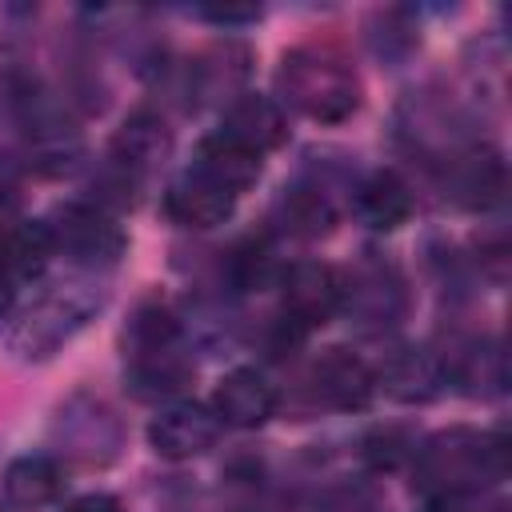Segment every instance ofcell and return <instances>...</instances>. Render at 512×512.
Returning <instances> with one entry per match:
<instances>
[{
  "label": "cell",
  "mask_w": 512,
  "mask_h": 512,
  "mask_svg": "<svg viewBox=\"0 0 512 512\" xmlns=\"http://www.w3.org/2000/svg\"><path fill=\"white\" fill-rule=\"evenodd\" d=\"M416 488L428 496H472L508 476V440L480 428H444L416 444L412 456Z\"/></svg>",
  "instance_id": "obj_1"
},
{
  "label": "cell",
  "mask_w": 512,
  "mask_h": 512,
  "mask_svg": "<svg viewBox=\"0 0 512 512\" xmlns=\"http://www.w3.org/2000/svg\"><path fill=\"white\" fill-rule=\"evenodd\" d=\"M276 92L316 124H344L360 108V76L332 48H292L276 68Z\"/></svg>",
  "instance_id": "obj_2"
},
{
  "label": "cell",
  "mask_w": 512,
  "mask_h": 512,
  "mask_svg": "<svg viewBox=\"0 0 512 512\" xmlns=\"http://www.w3.org/2000/svg\"><path fill=\"white\" fill-rule=\"evenodd\" d=\"M104 304V292L88 280H60L52 288H44L36 300H28L20 308V316L12 320L8 344L24 356V360H44L52 356L60 344H68Z\"/></svg>",
  "instance_id": "obj_3"
},
{
  "label": "cell",
  "mask_w": 512,
  "mask_h": 512,
  "mask_svg": "<svg viewBox=\"0 0 512 512\" xmlns=\"http://www.w3.org/2000/svg\"><path fill=\"white\" fill-rule=\"evenodd\" d=\"M44 228L52 236V248L80 268H112L128 252L124 228L100 204H80V200L56 204L44 216Z\"/></svg>",
  "instance_id": "obj_4"
},
{
  "label": "cell",
  "mask_w": 512,
  "mask_h": 512,
  "mask_svg": "<svg viewBox=\"0 0 512 512\" xmlns=\"http://www.w3.org/2000/svg\"><path fill=\"white\" fill-rule=\"evenodd\" d=\"M52 440L76 464H108V460H116L124 432H120L116 412L104 400L80 392L60 404V412L52 420Z\"/></svg>",
  "instance_id": "obj_5"
},
{
  "label": "cell",
  "mask_w": 512,
  "mask_h": 512,
  "mask_svg": "<svg viewBox=\"0 0 512 512\" xmlns=\"http://www.w3.org/2000/svg\"><path fill=\"white\" fill-rule=\"evenodd\" d=\"M340 308L368 332L392 328L404 320L408 312V288L400 280V272L384 260H364L348 284L340 280Z\"/></svg>",
  "instance_id": "obj_6"
},
{
  "label": "cell",
  "mask_w": 512,
  "mask_h": 512,
  "mask_svg": "<svg viewBox=\"0 0 512 512\" xmlns=\"http://www.w3.org/2000/svg\"><path fill=\"white\" fill-rule=\"evenodd\" d=\"M308 396L332 412H360L376 396V376L352 348L332 344L308 368Z\"/></svg>",
  "instance_id": "obj_7"
},
{
  "label": "cell",
  "mask_w": 512,
  "mask_h": 512,
  "mask_svg": "<svg viewBox=\"0 0 512 512\" xmlns=\"http://www.w3.org/2000/svg\"><path fill=\"white\" fill-rule=\"evenodd\" d=\"M284 320L300 332L328 324L340 312V272L320 260H300L284 272Z\"/></svg>",
  "instance_id": "obj_8"
},
{
  "label": "cell",
  "mask_w": 512,
  "mask_h": 512,
  "mask_svg": "<svg viewBox=\"0 0 512 512\" xmlns=\"http://www.w3.org/2000/svg\"><path fill=\"white\" fill-rule=\"evenodd\" d=\"M216 440H220V416L200 400L168 404L148 424V444L164 460H192V456L208 452Z\"/></svg>",
  "instance_id": "obj_9"
},
{
  "label": "cell",
  "mask_w": 512,
  "mask_h": 512,
  "mask_svg": "<svg viewBox=\"0 0 512 512\" xmlns=\"http://www.w3.org/2000/svg\"><path fill=\"white\" fill-rule=\"evenodd\" d=\"M376 376V388H384L392 400L400 404H428L440 396V388L448 384V372H444V360L432 352V348H420V344H400L392 348L384 360H380V372Z\"/></svg>",
  "instance_id": "obj_10"
},
{
  "label": "cell",
  "mask_w": 512,
  "mask_h": 512,
  "mask_svg": "<svg viewBox=\"0 0 512 512\" xmlns=\"http://www.w3.org/2000/svg\"><path fill=\"white\" fill-rule=\"evenodd\" d=\"M224 140L240 144L244 152L252 156H264L272 148H280L288 140V120H284V108L272 100V96H260V92H240L228 100L224 116H220V128H216Z\"/></svg>",
  "instance_id": "obj_11"
},
{
  "label": "cell",
  "mask_w": 512,
  "mask_h": 512,
  "mask_svg": "<svg viewBox=\"0 0 512 512\" xmlns=\"http://www.w3.org/2000/svg\"><path fill=\"white\" fill-rule=\"evenodd\" d=\"M164 212L184 228H216L236 212V192L200 168H188L164 196Z\"/></svg>",
  "instance_id": "obj_12"
},
{
  "label": "cell",
  "mask_w": 512,
  "mask_h": 512,
  "mask_svg": "<svg viewBox=\"0 0 512 512\" xmlns=\"http://www.w3.org/2000/svg\"><path fill=\"white\" fill-rule=\"evenodd\" d=\"M212 412L232 428H260L276 412V388L256 368H232L212 396Z\"/></svg>",
  "instance_id": "obj_13"
},
{
  "label": "cell",
  "mask_w": 512,
  "mask_h": 512,
  "mask_svg": "<svg viewBox=\"0 0 512 512\" xmlns=\"http://www.w3.org/2000/svg\"><path fill=\"white\" fill-rule=\"evenodd\" d=\"M188 380H192V360L180 352V344L124 352V384L132 388L136 400L176 396Z\"/></svg>",
  "instance_id": "obj_14"
},
{
  "label": "cell",
  "mask_w": 512,
  "mask_h": 512,
  "mask_svg": "<svg viewBox=\"0 0 512 512\" xmlns=\"http://www.w3.org/2000/svg\"><path fill=\"white\" fill-rule=\"evenodd\" d=\"M168 152H172V128L164 124V116H156L148 108L132 112L112 136V164H120L132 176L160 168L168 160Z\"/></svg>",
  "instance_id": "obj_15"
},
{
  "label": "cell",
  "mask_w": 512,
  "mask_h": 512,
  "mask_svg": "<svg viewBox=\"0 0 512 512\" xmlns=\"http://www.w3.org/2000/svg\"><path fill=\"white\" fill-rule=\"evenodd\" d=\"M412 188L404 184V176H396L392 168L372 172L360 188H356V216L372 228V232H396L400 224L412 220Z\"/></svg>",
  "instance_id": "obj_16"
},
{
  "label": "cell",
  "mask_w": 512,
  "mask_h": 512,
  "mask_svg": "<svg viewBox=\"0 0 512 512\" xmlns=\"http://www.w3.org/2000/svg\"><path fill=\"white\" fill-rule=\"evenodd\" d=\"M64 492V468L52 456H20L4 468V500L20 512L48 508Z\"/></svg>",
  "instance_id": "obj_17"
},
{
  "label": "cell",
  "mask_w": 512,
  "mask_h": 512,
  "mask_svg": "<svg viewBox=\"0 0 512 512\" xmlns=\"http://www.w3.org/2000/svg\"><path fill=\"white\" fill-rule=\"evenodd\" d=\"M52 256H56V248H52V236H48L44 220H16L0 236V268L12 284L40 280Z\"/></svg>",
  "instance_id": "obj_18"
},
{
  "label": "cell",
  "mask_w": 512,
  "mask_h": 512,
  "mask_svg": "<svg viewBox=\"0 0 512 512\" xmlns=\"http://www.w3.org/2000/svg\"><path fill=\"white\" fill-rule=\"evenodd\" d=\"M276 216H280V224L292 236H304V240L328 236L332 224H336V208H332L328 192L316 188V184H292V188H284L280 200H276Z\"/></svg>",
  "instance_id": "obj_19"
},
{
  "label": "cell",
  "mask_w": 512,
  "mask_h": 512,
  "mask_svg": "<svg viewBox=\"0 0 512 512\" xmlns=\"http://www.w3.org/2000/svg\"><path fill=\"white\" fill-rule=\"evenodd\" d=\"M192 168L208 172L212 180H220V184L232 188L236 196L260 180V156L244 152L240 144L224 140L220 132H212L208 140H200V148H196V164H192Z\"/></svg>",
  "instance_id": "obj_20"
},
{
  "label": "cell",
  "mask_w": 512,
  "mask_h": 512,
  "mask_svg": "<svg viewBox=\"0 0 512 512\" xmlns=\"http://www.w3.org/2000/svg\"><path fill=\"white\" fill-rule=\"evenodd\" d=\"M452 168V188L468 208H488L500 200L504 192V168L496 156L488 152H452V160H444Z\"/></svg>",
  "instance_id": "obj_21"
},
{
  "label": "cell",
  "mask_w": 512,
  "mask_h": 512,
  "mask_svg": "<svg viewBox=\"0 0 512 512\" xmlns=\"http://www.w3.org/2000/svg\"><path fill=\"white\" fill-rule=\"evenodd\" d=\"M448 376H456V384L468 396H500L504 392V352L492 340H476L464 352H456L452 364H444Z\"/></svg>",
  "instance_id": "obj_22"
},
{
  "label": "cell",
  "mask_w": 512,
  "mask_h": 512,
  "mask_svg": "<svg viewBox=\"0 0 512 512\" xmlns=\"http://www.w3.org/2000/svg\"><path fill=\"white\" fill-rule=\"evenodd\" d=\"M248 72V52L236 44H216L204 56H196V64L188 68V84L196 88L200 100H220L224 92L240 88Z\"/></svg>",
  "instance_id": "obj_23"
},
{
  "label": "cell",
  "mask_w": 512,
  "mask_h": 512,
  "mask_svg": "<svg viewBox=\"0 0 512 512\" xmlns=\"http://www.w3.org/2000/svg\"><path fill=\"white\" fill-rule=\"evenodd\" d=\"M164 344H180V320L164 304H140L124 328V352H144Z\"/></svg>",
  "instance_id": "obj_24"
},
{
  "label": "cell",
  "mask_w": 512,
  "mask_h": 512,
  "mask_svg": "<svg viewBox=\"0 0 512 512\" xmlns=\"http://www.w3.org/2000/svg\"><path fill=\"white\" fill-rule=\"evenodd\" d=\"M360 456L372 472H396L400 464H408L416 456V440L404 428H376L364 436Z\"/></svg>",
  "instance_id": "obj_25"
},
{
  "label": "cell",
  "mask_w": 512,
  "mask_h": 512,
  "mask_svg": "<svg viewBox=\"0 0 512 512\" xmlns=\"http://www.w3.org/2000/svg\"><path fill=\"white\" fill-rule=\"evenodd\" d=\"M228 276L236 288H260L272 280V248L264 240H244L232 260H228Z\"/></svg>",
  "instance_id": "obj_26"
},
{
  "label": "cell",
  "mask_w": 512,
  "mask_h": 512,
  "mask_svg": "<svg viewBox=\"0 0 512 512\" xmlns=\"http://www.w3.org/2000/svg\"><path fill=\"white\" fill-rule=\"evenodd\" d=\"M316 512H384V500L376 496L372 484H364V480H344V484L324 488Z\"/></svg>",
  "instance_id": "obj_27"
},
{
  "label": "cell",
  "mask_w": 512,
  "mask_h": 512,
  "mask_svg": "<svg viewBox=\"0 0 512 512\" xmlns=\"http://www.w3.org/2000/svg\"><path fill=\"white\" fill-rule=\"evenodd\" d=\"M200 16L204 20H212V24H252V20H260V8H232V4H208V8H200Z\"/></svg>",
  "instance_id": "obj_28"
},
{
  "label": "cell",
  "mask_w": 512,
  "mask_h": 512,
  "mask_svg": "<svg viewBox=\"0 0 512 512\" xmlns=\"http://www.w3.org/2000/svg\"><path fill=\"white\" fill-rule=\"evenodd\" d=\"M64 512H124V508H120V500L108 496V492H88V496L72 500Z\"/></svg>",
  "instance_id": "obj_29"
},
{
  "label": "cell",
  "mask_w": 512,
  "mask_h": 512,
  "mask_svg": "<svg viewBox=\"0 0 512 512\" xmlns=\"http://www.w3.org/2000/svg\"><path fill=\"white\" fill-rule=\"evenodd\" d=\"M420 512H472V508L464 504V496H428Z\"/></svg>",
  "instance_id": "obj_30"
},
{
  "label": "cell",
  "mask_w": 512,
  "mask_h": 512,
  "mask_svg": "<svg viewBox=\"0 0 512 512\" xmlns=\"http://www.w3.org/2000/svg\"><path fill=\"white\" fill-rule=\"evenodd\" d=\"M8 312H12V280L0 268V320H8Z\"/></svg>",
  "instance_id": "obj_31"
}]
</instances>
